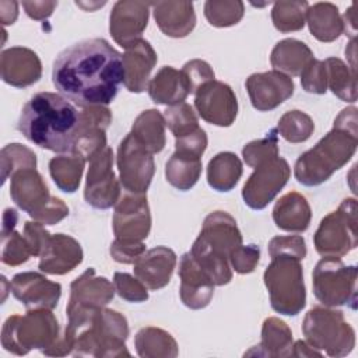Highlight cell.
<instances>
[{
  "instance_id": "1",
  "label": "cell",
  "mask_w": 358,
  "mask_h": 358,
  "mask_svg": "<svg viewBox=\"0 0 358 358\" xmlns=\"http://www.w3.org/2000/svg\"><path fill=\"white\" fill-rule=\"evenodd\" d=\"M124 71L122 55L102 38L80 41L53 62L55 88L81 108L109 105L117 95Z\"/></svg>"
},
{
  "instance_id": "15",
  "label": "cell",
  "mask_w": 358,
  "mask_h": 358,
  "mask_svg": "<svg viewBox=\"0 0 358 358\" xmlns=\"http://www.w3.org/2000/svg\"><path fill=\"white\" fill-rule=\"evenodd\" d=\"M151 215L147 196L129 193L123 194L116 203L113 214V232L117 241L140 243L150 234Z\"/></svg>"
},
{
  "instance_id": "27",
  "label": "cell",
  "mask_w": 358,
  "mask_h": 358,
  "mask_svg": "<svg viewBox=\"0 0 358 358\" xmlns=\"http://www.w3.org/2000/svg\"><path fill=\"white\" fill-rule=\"evenodd\" d=\"M154 18L159 29L172 38L189 35L196 25V14L192 1H154Z\"/></svg>"
},
{
  "instance_id": "32",
  "label": "cell",
  "mask_w": 358,
  "mask_h": 358,
  "mask_svg": "<svg viewBox=\"0 0 358 358\" xmlns=\"http://www.w3.org/2000/svg\"><path fill=\"white\" fill-rule=\"evenodd\" d=\"M306 21L312 35L320 42H333L344 32L338 8L331 3L309 6L306 10Z\"/></svg>"
},
{
  "instance_id": "31",
  "label": "cell",
  "mask_w": 358,
  "mask_h": 358,
  "mask_svg": "<svg viewBox=\"0 0 358 358\" xmlns=\"http://www.w3.org/2000/svg\"><path fill=\"white\" fill-rule=\"evenodd\" d=\"M17 221L18 213L6 208L1 227V262L7 266H20L32 256L25 236L14 231Z\"/></svg>"
},
{
  "instance_id": "46",
  "label": "cell",
  "mask_w": 358,
  "mask_h": 358,
  "mask_svg": "<svg viewBox=\"0 0 358 358\" xmlns=\"http://www.w3.org/2000/svg\"><path fill=\"white\" fill-rule=\"evenodd\" d=\"M113 285L115 291L122 299L129 302H144L148 299L147 287L137 277L134 278L127 273H115Z\"/></svg>"
},
{
  "instance_id": "47",
  "label": "cell",
  "mask_w": 358,
  "mask_h": 358,
  "mask_svg": "<svg viewBox=\"0 0 358 358\" xmlns=\"http://www.w3.org/2000/svg\"><path fill=\"white\" fill-rule=\"evenodd\" d=\"M299 76L301 85L306 92L324 94L327 91V73L324 60L312 59Z\"/></svg>"
},
{
  "instance_id": "53",
  "label": "cell",
  "mask_w": 358,
  "mask_h": 358,
  "mask_svg": "<svg viewBox=\"0 0 358 358\" xmlns=\"http://www.w3.org/2000/svg\"><path fill=\"white\" fill-rule=\"evenodd\" d=\"M21 4L25 8L27 15L36 21L48 18L57 7V1H22Z\"/></svg>"
},
{
  "instance_id": "24",
  "label": "cell",
  "mask_w": 358,
  "mask_h": 358,
  "mask_svg": "<svg viewBox=\"0 0 358 358\" xmlns=\"http://www.w3.org/2000/svg\"><path fill=\"white\" fill-rule=\"evenodd\" d=\"M123 84L130 92L140 94L148 88L150 74L157 64V53L150 42L140 39L126 48L122 55Z\"/></svg>"
},
{
  "instance_id": "30",
  "label": "cell",
  "mask_w": 358,
  "mask_h": 358,
  "mask_svg": "<svg viewBox=\"0 0 358 358\" xmlns=\"http://www.w3.org/2000/svg\"><path fill=\"white\" fill-rule=\"evenodd\" d=\"M315 59L309 46L298 39L288 38L280 41L271 52V66L285 76H299L306 64Z\"/></svg>"
},
{
  "instance_id": "56",
  "label": "cell",
  "mask_w": 358,
  "mask_h": 358,
  "mask_svg": "<svg viewBox=\"0 0 358 358\" xmlns=\"http://www.w3.org/2000/svg\"><path fill=\"white\" fill-rule=\"evenodd\" d=\"M345 56H350V59H351V70L355 73V62H354V57H355V39H351V42L345 48Z\"/></svg>"
},
{
  "instance_id": "20",
  "label": "cell",
  "mask_w": 358,
  "mask_h": 358,
  "mask_svg": "<svg viewBox=\"0 0 358 358\" xmlns=\"http://www.w3.org/2000/svg\"><path fill=\"white\" fill-rule=\"evenodd\" d=\"M150 3L122 0L113 4L109 18V31L116 43L129 48L141 39V34L147 28Z\"/></svg>"
},
{
  "instance_id": "18",
  "label": "cell",
  "mask_w": 358,
  "mask_h": 358,
  "mask_svg": "<svg viewBox=\"0 0 358 358\" xmlns=\"http://www.w3.org/2000/svg\"><path fill=\"white\" fill-rule=\"evenodd\" d=\"M112 122L110 110L105 106H90L80 112V122L70 152L81 155L90 161L103 148H106L105 130Z\"/></svg>"
},
{
  "instance_id": "8",
  "label": "cell",
  "mask_w": 358,
  "mask_h": 358,
  "mask_svg": "<svg viewBox=\"0 0 358 358\" xmlns=\"http://www.w3.org/2000/svg\"><path fill=\"white\" fill-rule=\"evenodd\" d=\"M271 308L287 316H296L306 303V289L301 260L291 256H277L264 271Z\"/></svg>"
},
{
  "instance_id": "19",
  "label": "cell",
  "mask_w": 358,
  "mask_h": 358,
  "mask_svg": "<svg viewBox=\"0 0 358 358\" xmlns=\"http://www.w3.org/2000/svg\"><path fill=\"white\" fill-rule=\"evenodd\" d=\"M245 85L253 108L259 112L275 109L294 94L292 78L275 70L255 73L248 77Z\"/></svg>"
},
{
  "instance_id": "10",
  "label": "cell",
  "mask_w": 358,
  "mask_h": 358,
  "mask_svg": "<svg viewBox=\"0 0 358 358\" xmlns=\"http://www.w3.org/2000/svg\"><path fill=\"white\" fill-rule=\"evenodd\" d=\"M313 294L326 306H343L357 302V267L345 266L340 257L323 256L312 274Z\"/></svg>"
},
{
  "instance_id": "52",
  "label": "cell",
  "mask_w": 358,
  "mask_h": 358,
  "mask_svg": "<svg viewBox=\"0 0 358 358\" xmlns=\"http://www.w3.org/2000/svg\"><path fill=\"white\" fill-rule=\"evenodd\" d=\"M145 252V245L143 242L140 243H127V242H120L115 239L110 245V256L124 264L136 263L137 259Z\"/></svg>"
},
{
  "instance_id": "42",
  "label": "cell",
  "mask_w": 358,
  "mask_h": 358,
  "mask_svg": "<svg viewBox=\"0 0 358 358\" xmlns=\"http://www.w3.org/2000/svg\"><path fill=\"white\" fill-rule=\"evenodd\" d=\"M1 180L6 183L7 178L11 176L15 171L22 168H36V155L28 147L13 143L7 144L1 150Z\"/></svg>"
},
{
  "instance_id": "23",
  "label": "cell",
  "mask_w": 358,
  "mask_h": 358,
  "mask_svg": "<svg viewBox=\"0 0 358 358\" xmlns=\"http://www.w3.org/2000/svg\"><path fill=\"white\" fill-rule=\"evenodd\" d=\"M180 299L190 309L206 308L214 294V282L201 270L189 252L180 257Z\"/></svg>"
},
{
  "instance_id": "25",
  "label": "cell",
  "mask_w": 358,
  "mask_h": 358,
  "mask_svg": "<svg viewBox=\"0 0 358 358\" xmlns=\"http://www.w3.org/2000/svg\"><path fill=\"white\" fill-rule=\"evenodd\" d=\"M176 255L166 246H157L144 252L134 263V275L151 291L164 288L172 277Z\"/></svg>"
},
{
  "instance_id": "33",
  "label": "cell",
  "mask_w": 358,
  "mask_h": 358,
  "mask_svg": "<svg viewBox=\"0 0 358 358\" xmlns=\"http://www.w3.org/2000/svg\"><path fill=\"white\" fill-rule=\"evenodd\" d=\"M200 173L201 157L192 152L175 150L165 164V176L168 183L182 192L192 189L197 183Z\"/></svg>"
},
{
  "instance_id": "36",
  "label": "cell",
  "mask_w": 358,
  "mask_h": 358,
  "mask_svg": "<svg viewBox=\"0 0 358 358\" xmlns=\"http://www.w3.org/2000/svg\"><path fill=\"white\" fill-rule=\"evenodd\" d=\"M257 355L289 357L292 350V333L289 327L277 317H268L263 322L262 341L257 345Z\"/></svg>"
},
{
  "instance_id": "35",
  "label": "cell",
  "mask_w": 358,
  "mask_h": 358,
  "mask_svg": "<svg viewBox=\"0 0 358 358\" xmlns=\"http://www.w3.org/2000/svg\"><path fill=\"white\" fill-rule=\"evenodd\" d=\"M242 176V162L236 154L225 151L210 159L207 182L217 192L232 190Z\"/></svg>"
},
{
  "instance_id": "38",
  "label": "cell",
  "mask_w": 358,
  "mask_h": 358,
  "mask_svg": "<svg viewBox=\"0 0 358 358\" xmlns=\"http://www.w3.org/2000/svg\"><path fill=\"white\" fill-rule=\"evenodd\" d=\"M134 345L140 357H176L178 344L175 338L162 329L143 327L137 331Z\"/></svg>"
},
{
  "instance_id": "37",
  "label": "cell",
  "mask_w": 358,
  "mask_h": 358,
  "mask_svg": "<svg viewBox=\"0 0 358 358\" xmlns=\"http://www.w3.org/2000/svg\"><path fill=\"white\" fill-rule=\"evenodd\" d=\"M85 159L76 154L67 152L50 159L49 172L56 186L64 193H74L80 186Z\"/></svg>"
},
{
  "instance_id": "11",
  "label": "cell",
  "mask_w": 358,
  "mask_h": 358,
  "mask_svg": "<svg viewBox=\"0 0 358 358\" xmlns=\"http://www.w3.org/2000/svg\"><path fill=\"white\" fill-rule=\"evenodd\" d=\"M315 249L322 256L341 257L357 248V200L344 199L338 208L327 214L313 236Z\"/></svg>"
},
{
  "instance_id": "16",
  "label": "cell",
  "mask_w": 358,
  "mask_h": 358,
  "mask_svg": "<svg viewBox=\"0 0 358 358\" xmlns=\"http://www.w3.org/2000/svg\"><path fill=\"white\" fill-rule=\"evenodd\" d=\"M194 95V106L207 123L228 127L235 122L238 101L228 84L213 80L199 87Z\"/></svg>"
},
{
  "instance_id": "17",
  "label": "cell",
  "mask_w": 358,
  "mask_h": 358,
  "mask_svg": "<svg viewBox=\"0 0 358 358\" xmlns=\"http://www.w3.org/2000/svg\"><path fill=\"white\" fill-rule=\"evenodd\" d=\"M113 295L115 285L105 277H96L94 268H88L71 282L67 317L73 319L101 309L113 299Z\"/></svg>"
},
{
  "instance_id": "4",
  "label": "cell",
  "mask_w": 358,
  "mask_h": 358,
  "mask_svg": "<svg viewBox=\"0 0 358 358\" xmlns=\"http://www.w3.org/2000/svg\"><path fill=\"white\" fill-rule=\"evenodd\" d=\"M64 331L74 341V355L130 357L124 344L129 336L127 320L116 310L101 308L71 319Z\"/></svg>"
},
{
  "instance_id": "34",
  "label": "cell",
  "mask_w": 358,
  "mask_h": 358,
  "mask_svg": "<svg viewBox=\"0 0 358 358\" xmlns=\"http://www.w3.org/2000/svg\"><path fill=\"white\" fill-rule=\"evenodd\" d=\"M131 136L151 154L161 152L165 147V119L155 109L141 112L133 123Z\"/></svg>"
},
{
  "instance_id": "29",
  "label": "cell",
  "mask_w": 358,
  "mask_h": 358,
  "mask_svg": "<svg viewBox=\"0 0 358 358\" xmlns=\"http://www.w3.org/2000/svg\"><path fill=\"white\" fill-rule=\"evenodd\" d=\"M310 217L309 203L296 192L284 194L273 208V220L275 225L288 232L306 231L310 224Z\"/></svg>"
},
{
  "instance_id": "28",
  "label": "cell",
  "mask_w": 358,
  "mask_h": 358,
  "mask_svg": "<svg viewBox=\"0 0 358 358\" xmlns=\"http://www.w3.org/2000/svg\"><path fill=\"white\" fill-rule=\"evenodd\" d=\"M150 98L155 103L162 105H179L185 102L192 88L182 70H176L172 66H164L148 83Z\"/></svg>"
},
{
  "instance_id": "12",
  "label": "cell",
  "mask_w": 358,
  "mask_h": 358,
  "mask_svg": "<svg viewBox=\"0 0 358 358\" xmlns=\"http://www.w3.org/2000/svg\"><path fill=\"white\" fill-rule=\"evenodd\" d=\"M116 162L123 189L129 193L144 194L155 172L154 158L152 154L131 136V133L120 141Z\"/></svg>"
},
{
  "instance_id": "6",
  "label": "cell",
  "mask_w": 358,
  "mask_h": 358,
  "mask_svg": "<svg viewBox=\"0 0 358 358\" xmlns=\"http://www.w3.org/2000/svg\"><path fill=\"white\" fill-rule=\"evenodd\" d=\"M59 337V323L50 309H31L24 316L13 315L4 322L1 345L13 354L25 355L32 348L45 351Z\"/></svg>"
},
{
  "instance_id": "40",
  "label": "cell",
  "mask_w": 358,
  "mask_h": 358,
  "mask_svg": "<svg viewBox=\"0 0 358 358\" xmlns=\"http://www.w3.org/2000/svg\"><path fill=\"white\" fill-rule=\"evenodd\" d=\"M306 1H277L271 10V20L280 32L299 31L305 25Z\"/></svg>"
},
{
  "instance_id": "9",
  "label": "cell",
  "mask_w": 358,
  "mask_h": 358,
  "mask_svg": "<svg viewBox=\"0 0 358 358\" xmlns=\"http://www.w3.org/2000/svg\"><path fill=\"white\" fill-rule=\"evenodd\" d=\"M302 331L309 345L324 350L330 357H344L355 345L354 329L344 320L341 310L312 308L303 319Z\"/></svg>"
},
{
  "instance_id": "54",
  "label": "cell",
  "mask_w": 358,
  "mask_h": 358,
  "mask_svg": "<svg viewBox=\"0 0 358 358\" xmlns=\"http://www.w3.org/2000/svg\"><path fill=\"white\" fill-rule=\"evenodd\" d=\"M18 15V3L15 1H0V21L3 25L14 24Z\"/></svg>"
},
{
  "instance_id": "55",
  "label": "cell",
  "mask_w": 358,
  "mask_h": 358,
  "mask_svg": "<svg viewBox=\"0 0 358 358\" xmlns=\"http://www.w3.org/2000/svg\"><path fill=\"white\" fill-rule=\"evenodd\" d=\"M291 357H322V352L312 345H309L306 341L298 340L292 345Z\"/></svg>"
},
{
  "instance_id": "21",
  "label": "cell",
  "mask_w": 358,
  "mask_h": 358,
  "mask_svg": "<svg viewBox=\"0 0 358 358\" xmlns=\"http://www.w3.org/2000/svg\"><path fill=\"white\" fill-rule=\"evenodd\" d=\"M13 295L31 309H53L62 295V285L35 271L18 273L10 282Z\"/></svg>"
},
{
  "instance_id": "50",
  "label": "cell",
  "mask_w": 358,
  "mask_h": 358,
  "mask_svg": "<svg viewBox=\"0 0 358 358\" xmlns=\"http://www.w3.org/2000/svg\"><path fill=\"white\" fill-rule=\"evenodd\" d=\"M182 71H183V74L186 76V78L189 81V85L192 88V94H194L196 90L199 87H201L203 84L215 80V76H214V71H213L211 66L207 62L200 60V59H194V60L187 62L183 66Z\"/></svg>"
},
{
  "instance_id": "48",
  "label": "cell",
  "mask_w": 358,
  "mask_h": 358,
  "mask_svg": "<svg viewBox=\"0 0 358 358\" xmlns=\"http://www.w3.org/2000/svg\"><path fill=\"white\" fill-rule=\"evenodd\" d=\"M268 255L271 259L277 256H291L298 260H303L306 256L305 239L299 235L274 236L268 242Z\"/></svg>"
},
{
  "instance_id": "3",
  "label": "cell",
  "mask_w": 358,
  "mask_h": 358,
  "mask_svg": "<svg viewBox=\"0 0 358 358\" xmlns=\"http://www.w3.org/2000/svg\"><path fill=\"white\" fill-rule=\"evenodd\" d=\"M357 108L350 106L336 117L333 129L295 162V178L305 186H319L345 165L358 145Z\"/></svg>"
},
{
  "instance_id": "22",
  "label": "cell",
  "mask_w": 358,
  "mask_h": 358,
  "mask_svg": "<svg viewBox=\"0 0 358 358\" xmlns=\"http://www.w3.org/2000/svg\"><path fill=\"white\" fill-rule=\"evenodd\" d=\"M1 80L13 87L24 88L35 84L42 76V64L38 55L22 46H13L0 56Z\"/></svg>"
},
{
  "instance_id": "14",
  "label": "cell",
  "mask_w": 358,
  "mask_h": 358,
  "mask_svg": "<svg viewBox=\"0 0 358 358\" xmlns=\"http://www.w3.org/2000/svg\"><path fill=\"white\" fill-rule=\"evenodd\" d=\"M112 165L113 152L110 147L103 148L90 159L84 197L94 208H110L120 199V186L116 180Z\"/></svg>"
},
{
  "instance_id": "39",
  "label": "cell",
  "mask_w": 358,
  "mask_h": 358,
  "mask_svg": "<svg viewBox=\"0 0 358 358\" xmlns=\"http://www.w3.org/2000/svg\"><path fill=\"white\" fill-rule=\"evenodd\" d=\"M327 73V85L340 99L345 102L357 101V74L348 66L337 59L329 57L324 60Z\"/></svg>"
},
{
  "instance_id": "49",
  "label": "cell",
  "mask_w": 358,
  "mask_h": 358,
  "mask_svg": "<svg viewBox=\"0 0 358 358\" xmlns=\"http://www.w3.org/2000/svg\"><path fill=\"white\" fill-rule=\"evenodd\" d=\"M260 259V248L257 245H248V246H238L232 250L229 256V263L234 270L239 274L252 273Z\"/></svg>"
},
{
  "instance_id": "5",
  "label": "cell",
  "mask_w": 358,
  "mask_h": 358,
  "mask_svg": "<svg viewBox=\"0 0 358 358\" xmlns=\"http://www.w3.org/2000/svg\"><path fill=\"white\" fill-rule=\"evenodd\" d=\"M241 245L242 235L236 221L225 211H214L206 217L189 253L214 285H225L232 280L229 256Z\"/></svg>"
},
{
  "instance_id": "7",
  "label": "cell",
  "mask_w": 358,
  "mask_h": 358,
  "mask_svg": "<svg viewBox=\"0 0 358 358\" xmlns=\"http://www.w3.org/2000/svg\"><path fill=\"white\" fill-rule=\"evenodd\" d=\"M10 196L22 211L41 224L53 225L69 215V207L63 200L49 194L36 168H22L11 175Z\"/></svg>"
},
{
  "instance_id": "41",
  "label": "cell",
  "mask_w": 358,
  "mask_h": 358,
  "mask_svg": "<svg viewBox=\"0 0 358 358\" xmlns=\"http://www.w3.org/2000/svg\"><path fill=\"white\" fill-rule=\"evenodd\" d=\"M275 130L289 143H303L312 136L315 123L305 112L289 110L281 116Z\"/></svg>"
},
{
  "instance_id": "26",
  "label": "cell",
  "mask_w": 358,
  "mask_h": 358,
  "mask_svg": "<svg viewBox=\"0 0 358 358\" xmlns=\"http://www.w3.org/2000/svg\"><path fill=\"white\" fill-rule=\"evenodd\" d=\"M83 262L81 245L71 236L64 234H56L50 236V241L41 256L39 270L48 274H66L77 267Z\"/></svg>"
},
{
  "instance_id": "2",
  "label": "cell",
  "mask_w": 358,
  "mask_h": 358,
  "mask_svg": "<svg viewBox=\"0 0 358 358\" xmlns=\"http://www.w3.org/2000/svg\"><path fill=\"white\" fill-rule=\"evenodd\" d=\"M80 122V112L62 95L38 92L25 103L18 119L20 133L35 145L70 152Z\"/></svg>"
},
{
  "instance_id": "43",
  "label": "cell",
  "mask_w": 358,
  "mask_h": 358,
  "mask_svg": "<svg viewBox=\"0 0 358 358\" xmlns=\"http://www.w3.org/2000/svg\"><path fill=\"white\" fill-rule=\"evenodd\" d=\"M242 1H217L208 0L204 4V15L207 21L214 27H231L238 24L243 17Z\"/></svg>"
},
{
  "instance_id": "51",
  "label": "cell",
  "mask_w": 358,
  "mask_h": 358,
  "mask_svg": "<svg viewBox=\"0 0 358 358\" xmlns=\"http://www.w3.org/2000/svg\"><path fill=\"white\" fill-rule=\"evenodd\" d=\"M27 239V243L31 249L32 256H42V253L45 252L49 241H50V234L43 228V224L41 222H25L24 225V234H22Z\"/></svg>"
},
{
  "instance_id": "13",
  "label": "cell",
  "mask_w": 358,
  "mask_h": 358,
  "mask_svg": "<svg viewBox=\"0 0 358 358\" xmlns=\"http://www.w3.org/2000/svg\"><path fill=\"white\" fill-rule=\"evenodd\" d=\"M289 175V165L281 157L257 165L242 189L245 204L253 210H263L287 185Z\"/></svg>"
},
{
  "instance_id": "44",
  "label": "cell",
  "mask_w": 358,
  "mask_h": 358,
  "mask_svg": "<svg viewBox=\"0 0 358 358\" xmlns=\"http://www.w3.org/2000/svg\"><path fill=\"white\" fill-rule=\"evenodd\" d=\"M164 119L175 138L190 134L200 127L193 108L186 102L169 106L164 112Z\"/></svg>"
},
{
  "instance_id": "45",
  "label": "cell",
  "mask_w": 358,
  "mask_h": 358,
  "mask_svg": "<svg viewBox=\"0 0 358 358\" xmlns=\"http://www.w3.org/2000/svg\"><path fill=\"white\" fill-rule=\"evenodd\" d=\"M242 157L246 165L256 168L257 165L278 157V134L271 129L263 138L248 143L242 150Z\"/></svg>"
}]
</instances>
